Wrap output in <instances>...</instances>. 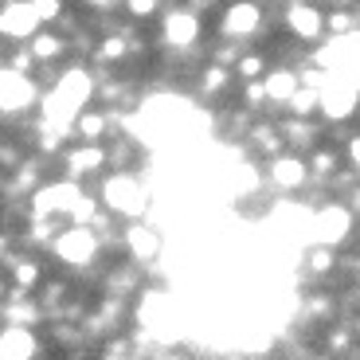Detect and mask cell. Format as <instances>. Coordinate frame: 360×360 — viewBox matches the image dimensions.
I'll return each instance as SVG.
<instances>
[{
	"mask_svg": "<svg viewBox=\"0 0 360 360\" xmlns=\"http://www.w3.org/2000/svg\"><path fill=\"white\" fill-rule=\"evenodd\" d=\"M102 200H106V212H114V216H129L137 219L149 207V196H145V188L137 184L129 172H117V176H110L106 184H102Z\"/></svg>",
	"mask_w": 360,
	"mask_h": 360,
	"instance_id": "1",
	"label": "cell"
},
{
	"mask_svg": "<svg viewBox=\"0 0 360 360\" xmlns=\"http://www.w3.org/2000/svg\"><path fill=\"white\" fill-rule=\"evenodd\" d=\"M51 247L67 266H86V262L94 259V251H98V231L86 227V224H75V227H67Z\"/></svg>",
	"mask_w": 360,
	"mask_h": 360,
	"instance_id": "2",
	"label": "cell"
},
{
	"mask_svg": "<svg viewBox=\"0 0 360 360\" xmlns=\"http://www.w3.org/2000/svg\"><path fill=\"white\" fill-rule=\"evenodd\" d=\"M356 102H360L356 82L345 79V75H329V82L321 86V114L333 117V122H345V117L356 114Z\"/></svg>",
	"mask_w": 360,
	"mask_h": 360,
	"instance_id": "3",
	"label": "cell"
},
{
	"mask_svg": "<svg viewBox=\"0 0 360 360\" xmlns=\"http://www.w3.org/2000/svg\"><path fill=\"white\" fill-rule=\"evenodd\" d=\"M39 24H44V20H39V12H36L32 0H8L4 12H0V27H4L8 39H32Z\"/></svg>",
	"mask_w": 360,
	"mask_h": 360,
	"instance_id": "4",
	"label": "cell"
},
{
	"mask_svg": "<svg viewBox=\"0 0 360 360\" xmlns=\"http://www.w3.org/2000/svg\"><path fill=\"white\" fill-rule=\"evenodd\" d=\"M79 184L75 180H59V184H47V188H39L36 196H32V212L36 216H55V212H67L71 216V207L79 204Z\"/></svg>",
	"mask_w": 360,
	"mask_h": 360,
	"instance_id": "5",
	"label": "cell"
},
{
	"mask_svg": "<svg viewBox=\"0 0 360 360\" xmlns=\"http://www.w3.org/2000/svg\"><path fill=\"white\" fill-rule=\"evenodd\" d=\"M36 82L27 79V71H16V67H4V79H0V102H4V110L8 114H16V110H27L36 106Z\"/></svg>",
	"mask_w": 360,
	"mask_h": 360,
	"instance_id": "6",
	"label": "cell"
},
{
	"mask_svg": "<svg viewBox=\"0 0 360 360\" xmlns=\"http://www.w3.org/2000/svg\"><path fill=\"white\" fill-rule=\"evenodd\" d=\"M314 231H317V243L337 247L345 235L352 231V212H349V207H337V204L321 207V212L314 216Z\"/></svg>",
	"mask_w": 360,
	"mask_h": 360,
	"instance_id": "7",
	"label": "cell"
},
{
	"mask_svg": "<svg viewBox=\"0 0 360 360\" xmlns=\"http://www.w3.org/2000/svg\"><path fill=\"white\" fill-rule=\"evenodd\" d=\"M262 24V8L255 4V0H239V4H231V8L224 12V36L227 39H247L255 36Z\"/></svg>",
	"mask_w": 360,
	"mask_h": 360,
	"instance_id": "8",
	"label": "cell"
},
{
	"mask_svg": "<svg viewBox=\"0 0 360 360\" xmlns=\"http://www.w3.org/2000/svg\"><path fill=\"white\" fill-rule=\"evenodd\" d=\"M286 24H290V32H294L297 39H306V44L321 39V32H325V16L314 8V4H306V0H294V4H290Z\"/></svg>",
	"mask_w": 360,
	"mask_h": 360,
	"instance_id": "9",
	"label": "cell"
},
{
	"mask_svg": "<svg viewBox=\"0 0 360 360\" xmlns=\"http://www.w3.org/2000/svg\"><path fill=\"white\" fill-rule=\"evenodd\" d=\"M196 39H200V20H196V12L176 8V12H169V16H165V44H172V47H192Z\"/></svg>",
	"mask_w": 360,
	"mask_h": 360,
	"instance_id": "10",
	"label": "cell"
},
{
	"mask_svg": "<svg viewBox=\"0 0 360 360\" xmlns=\"http://www.w3.org/2000/svg\"><path fill=\"white\" fill-rule=\"evenodd\" d=\"M266 172H270V184L282 188V192H294V188H302V184L309 180L306 161H297V157H274Z\"/></svg>",
	"mask_w": 360,
	"mask_h": 360,
	"instance_id": "11",
	"label": "cell"
},
{
	"mask_svg": "<svg viewBox=\"0 0 360 360\" xmlns=\"http://www.w3.org/2000/svg\"><path fill=\"white\" fill-rule=\"evenodd\" d=\"M106 161H110V153L102 149V145L82 141L79 149H71V153H67V172H71V180H79V176H90V172H98Z\"/></svg>",
	"mask_w": 360,
	"mask_h": 360,
	"instance_id": "12",
	"label": "cell"
},
{
	"mask_svg": "<svg viewBox=\"0 0 360 360\" xmlns=\"http://www.w3.org/2000/svg\"><path fill=\"white\" fill-rule=\"evenodd\" d=\"M0 352H4V360H32L39 352V345H36V337L27 333V325H8Z\"/></svg>",
	"mask_w": 360,
	"mask_h": 360,
	"instance_id": "13",
	"label": "cell"
},
{
	"mask_svg": "<svg viewBox=\"0 0 360 360\" xmlns=\"http://www.w3.org/2000/svg\"><path fill=\"white\" fill-rule=\"evenodd\" d=\"M55 90H59L75 110H86V98H90V90H94V82H90L86 71H67L63 79L55 82Z\"/></svg>",
	"mask_w": 360,
	"mask_h": 360,
	"instance_id": "14",
	"label": "cell"
},
{
	"mask_svg": "<svg viewBox=\"0 0 360 360\" xmlns=\"http://www.w3.org/2000/svg\"><path fill=\"white\" fill-rule=\"evenodd\" d=\"M126 247L134 251L137 262H149V259H157V251H161V239H157V231H149L145 224H134L126 231Z\"/></svg>",
	"mask_w": 360,
	"mask_h": 360,
	"instance_id": "15",
	"label": "cell"
},
{
	"mask_svg": "<svg viewBox=\"0 0 360 360\" xmlns=\"http://www.w3.org/2000/svg\"><path fill=\"white\" fill-rule=\"evenodd\" d=\"M266 94L270 102H290L297 94V75L290 71V67H274V71H266Z\"/></svg>",
	"mask_w": 360,
	"mask_h": 360,
	"instance_id": "16",
	"label": "cell"
},
{
	"mask_svg": "<svg viewBox=\"0 0 360 360\" xmlns=\"http://www.w3.org/2000/svg\"><path fill=\"white\" fill-rule=\"evenodd\" d=\"M106 126H110V117L98 114V110H82V114L75 117V134L90 145H98L102 137H106Z\"/></svg>",
	"mask_w": 360,
	"mask_h": 360,
	"instance_id": "17",
	"label": "cell"
},
{
	"mask_svg": "<svg viewBox=\"0 0 360 360\" xmlns=\"http://www.w3.org/2000/svg\"><path fill=\"white\" fill-rule=\"evenodd\" d=\"M286 106H290V114H294V117H309L314 110H321V90H317V86H306V90L297 86V94L286 102Z\"/></svg>",
	"mask_w": 360,
	"mask_h": 360,
	"instance_id": "18",
	"label": "cell"
},
{
	"mask_svg": "<svg viewBox=\"0 0 360 360\" xmlns=\"http://www.w3.org/2000/svg\"><path fill=\"white\" fill-rule=\"evenodd\" d=\"M32 51H36L39 63H51L55 55H63V39L55 36V32H36L32 36Z\"/></svg>",
	"mask_w": 360,
	"mask_h": 360,
	"instance_id": "19",
	"label": "cell"
},
{
	"mask_svg": "<svg viewBox=\"0 0 360 360\" xmlns=\"http://www.w3.org/2000/svg\"><path fill=\"white\" fill-rule=\"evenodd\" d=\"M235 75L243 82L266 79V59H262V55H239V59H235Z\"/></svg>",
	"mask_w": 360,
	"mask_h": 360,
	"instance_id": "20",
	"label": "cell"
},
{
	"mask_svg": "<svg viewBox=\"0 0 360 360\" xmlns=\"http://www.w3.org/2000/svg\"><path fill=\"white\" fill-rule=\"evenodd\" d=\"M282 134H286V141H290V145H314L317 129L309 126L306 117H294V122H290V126L282 129Z\"/></svg>",
	"mask_w": 360,
	"mask_h": 360,
	"instance_id": "21",
	"label": "cell"
},
{
	"mask_svg": "<svg viewBox=\"0 0 360 360\" xmlns=\"http://www.w3.org/2000/svg\"><path fill=\"white\" fill-rule=\"evenodd\" d=\"M12 274H16V286L24 290V294H27V290H32V286L39 282V266H36L32 259H20V262H12Z\"/></svg>",
	"mask_w": 360,
	"mask_h": 360,
	"instance_id": "22",
	"label": "cell"
},
{
	"mask_svg": "<svg viewBox=\"0 0 360 360\" xmlns=\"http://www.w3.org/2000/svg\"><path fill=\"white\" fill-rule=\"evenodd\" d=\"M325 27L337 32V36H349V32H356V20L349 12H333V16H325Z\"/></svg>",
	"mask_w": 360,
	"mask_h": 360,
	"instance_id": "23",
	"label": "cell"
},
{
	"mask_svg": "<svg viewBox=\"0 0 360 360\" xmlns=\"http://www.w3.org/2000/svg\"><path fill=\"white\" fill-rule=\"evenodd\" d=\"M243 98H247V110H259L262 102L270 98V94H266V82L251 79V82H247V90H243Z\"/></svg>",
	"mask_w": 360,
	"mask_h": 360,
	"instance_id": "24",
	"label": "cell"
},
{
	"mask_svg": "<svg viewBox=\"0 0 360 360\" xmlns=\"http://www.w3.org/2000/svg\"><path fill=\"white\" fill-rule=\"evenodd\" d=\"M255 145H259V149H266V153H270V149L278 153L282 134H278V129H270V126H259V129H255Z\"/></svg>",
	"mask_w": 360,
	"mask_h": 360,
	"instance_id": "25",
	"label": "cell"
},
{
	"mask_svg": "<svg viewBox=\"0 0 360 360\" xmlns=\"http://www.w3.org/2000/svg\"><path fill=\"white\" fill-rule=\"evenodd\" d=\"M227 75H231V71H227V67H207V71H204V90H224V82H227Z\"/></svg>",
	"mask_w": 360,
	"mask_h": 360,
	"instance_id": "26",
	"label": "cell"
},
{
	"mask_svg": "<svg viewBox=\"0 0 360 360\" xmlns=\"http://www.w3.org/2000/svg\"><path fill=\"white\" fill-rule=\"evenodd\" d=\"M39 12V20H59L63 16V0H32Z\"/></svg>",
	"mask_w": 360,
	"mask_h": 360,
	"instance_id": "27",
	"label": "cell"
},
{
	"mask_svg": "<svg viewBox=\"0 0 360 360\" xmlns=\"http://www.w3.org/2000/svg\"><path fill=\"white\" fill-rule=\"evenodd\" d=\"M126 8H129V16L145 20V16H153L157 12V0H126Z\"/></svg>",
	"mask_w": 360,
	"mask_h": 360,
	"instance_id": "28",
	"label": "cell"
},
{
	"mask_svg": "<svg viewBox=\"0 0 360 360\" xmlns=\"http://www.w3.org/2000/svg\"><path fill=\"white\" fill-rule=\"evenodd\" d=\"M126 55V44L117 36H110V39H102V59H122Z\"/></svg>",
	"mask_w": 360,
	"mask_h": 360,
	"instance_id": "29",
	"label": "cell"
},
{
	"mask_svg": "<svg viewBox=\"0 0 360 360\" xmlns=\"http://www.w3.org/2000/svg\"><path fill=\"white\" fill-rule=\"evenodd\" d=\"M333 169H337V157L333 153H317L314 157V172H317V176H329Z\"/></svg>",
	"mask_w": 360,
	"mask_h": 360,
	"instance_id": "30",
	"label": "cell"
},
{
	"mask_svg": "<svg viewBox=\"0 0 360 360\" xmlns=\"http://www.w3.org/2000/svg\"><path fill=\"white\" fill-rule=\"evenodd\" d=\"M102 360H129V345L126 341H110L106 345V356Z\"/></svg>",
	"mask_w": 360,
	"mask_h": 360,
	"instance_id": "31",
	"label": "cell"
},
{
	"mask_svg": "<svg viewBox=\"0 0 360 360\" xmlns=\"http://www.w3.org/2000/svg\"><path fill=\"white\" fill-rule=\"evenodd\" d=\"M349 341H352V337L349 333H345V329H333V333H329V349H349Z\"/></svg>",
	"mask_w": 360,
	"mask_h": 360,
	"instance_id": "32",
	"label": "cell"
},
{
	"mask_svg": "<svg viewBox=\"0 0 360 360\" xmlns=\"http://www.w3.org/2000/svg\"><path fill=\"white\" fill-rule=\"evenodd\" d=\"M349 157H352V165L360 169V137H352V141H349Z\"/></svg>",
	"mask_w": 360,
	"mask_h": 360,
	"instance_id": "33",
	"label": "cell"
},
{
	"mask_svg": "<svg viewBox=\"0 0 360 360\" xmlns=\"http://www.w3.org/2000/svg\"><path fill=\"white\" fill-rule=\"evenodd\" d=\"M90 4H94V8H106V4H110V0H90Z\"/></svg>",
	"mask_w": 360,
	"mask_h": 360,
	"instance_id": "34",
	"label": "cell"
},
{
	"mask_svg": "<svg viewBox=\"0 0 360 360\" xmlns=\"http://www.w3.org/2000/svg\"><path fill=\"white\" fill-rule=\"evenodd\" d=\"M356 333H360V321H356Z\"/></svg>",
	"mask_w": 360,
	"mask_h": 360,
	"instance_id": "35",
	"label": "cell"
}]
</instances>
